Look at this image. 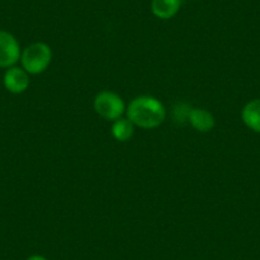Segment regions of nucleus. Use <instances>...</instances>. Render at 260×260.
<instances>
[{
    "mask_svg": "<svg viewBox=\"0 0 260 260\" xmlns=\"http://www.w3.org/2000/svg\"><path fill=\"white\" fill-rule=\"evenodd\" d=\"M126 117L134 126L142 129H156L166 119V109L157 97L143 96L134 97L126 106Z\"/></svg>",
    "mask_w": 260,
    "mask_h": 260,
    "instance_id": "obj_1",
    "label": "nucleus"
},
{
    "mask_svg": "<svg viewBox=\"0 0 260 260\" xmlns=\"http://www.w3.org/2000/svg\"><path fill=\"white\" fill-rule=\"evenodd\" d=\"M52 60L51 47L45 42H34L22 51V68L28 74H41L50 67Z\"/></svg>",
    "mask_w": 260,
    "mask_h": 260,
    "instance_id": "obj_2",
    "label": "nucleus"
},
{
    "mask_svg": "<svg viewBox=\"0 0 260 260\" xmlns=\"http://www.w3.org/2000/svg\"><path fill=\"white\" fill-rule=\"evenodd\" d=\"M93 109L97 115L107 121H112L124 116L126 105L117 93L111 91H101L93 100Z\"/></svg>",
    "mask_w": 260,
    "mask_h": 260,
    "instance_id": "obj_3",
    "label": "nucleus"
},
{
    "mask_svg": "<svg viewBox=\"0 0 260 260\" xmlns=\"http://www.w3.org/2000/svg\"><path fill=\"white\" fill-rule=\"evenodd\" d=\"M21 46L16 37L0 31V68H11L21 60Z\"/></svg>",
    "mask_w": 260,
    "mask_h": 260,
    "instance_id": "obj_4",
    "label": "nucleus"
},
{
    "mask_svg": "<svg viewBox=\"0 0 260 260\" xmlns=\"http://www.w3.org/2000/svg\"><path fill=\"white\" fill-rule=\"evenodd\" d=\"M3 83L7 91L14 94H21L29 87V74L23 68L11 67L4 74Z\"/></svg>",
    "mask_w": 260,
    "mask_h": 260,
    "instance_id": "obj_5",
    "label": "nucleus"
},
{
    "mask_svg": "<svg viewBox=\"0 0 260 260\" xmlns=\"http://www.w3.org/2000/svg\"><path fill=\"white\" fill-rule=\"evenodd\" d=\"M187 121L197 132H201V133L211 132L216 125V120H214L212 112H209L206 109H199V107L190 109L189 115H187Z\"/></svg>",
    "mask_w": 260,
    "mask_h": 260,
    "instance_id": "obj_6",
    "label": "nucleus"
},
{
    "mask_svg": "<svg viewBox=\"0 0 260 260\" xmlns=\"http://www.w3.org/2000/svg\"><path fill=\"white\" fill-rule=\"evenodd\" d=\"M181 8V0H152V13L159 19H171Z\"/></svg>",
    "mask_w": 260,
    "mask_h": 260,
    "instance_id": "obj_7",
    "label": "nucleus"
},
{
    "mask_svg": "<svg viewBox=\"0 0 260 260\" xmlns=\"http://www.w3.org/2000/svg\"><path fill=\"white\" fill-rule=\"evenodd\" d=\"M244 124L252 132L260 133V99L247 102L241 111Z\"/></svg>",
    "mask_w": 260,
    "mask_h": 260,
    "instance_id": "obj_8",
    "label": "nucleus"
},
{
    "mask_svg": "<svg viewBox=\"0 0 260 260\" xmlns=\"http://www.w3.org/2000/svg\"><path fill=\"white\" fill-rule=\"evenodd\" d=\"M111 134L116 141L127 142L134 134V125L127 117H120L112 122Z\"/></svg>",
    "mask_w": 260,
    "mask_h": 260,
    "instance_id": "obj_9",
    "label": "nucleus"
},
{
    "mask_svg": "<svg viewBox=\"0 0 260 260\" xmlns=\"http://www.w3.org/2000/svg\"><path fill=\"white\" fill-rule=\"evenodd\" d=\"M27 260H47V259L45 256H42V255H32V256H29Z\"/></svg>",
    "mask_w": 260,
    "mask_h": 260,
    "instance_id": "obj_10",
    "label": "nucleus"
}]
</instances>
